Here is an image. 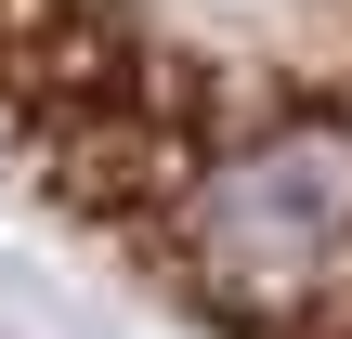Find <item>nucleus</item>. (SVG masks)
Instances as JSON below:
<instances>
[{
  "mask_svg": "<svg viewBox=\"0 0 352 339\" xmlns=\"http://www.w3.org/2000/svg\"><path fill=\"white\" fill-rule=\"evenodd\" d=\"M157 248L222 314H248V327H274V339H314L340 314V274H352V131L340 118H287V131L222 144L170 196Z\"/></svg>",
  "mask_w": 352,
  "mask_h": 339,
  "instance_id": "1",
  "label": "nucleus"
}]
</instances>
